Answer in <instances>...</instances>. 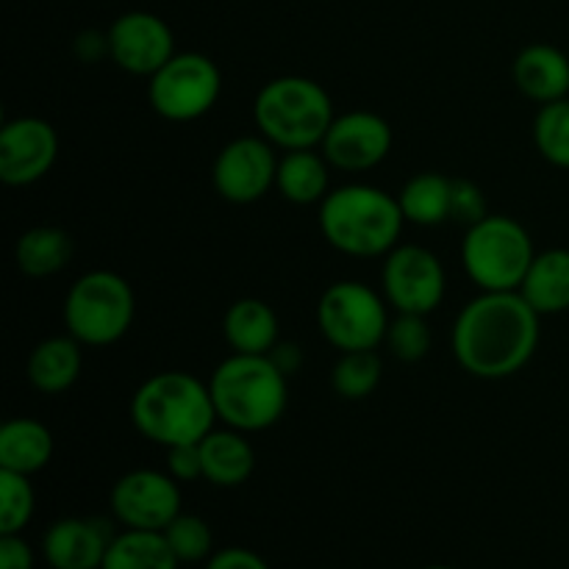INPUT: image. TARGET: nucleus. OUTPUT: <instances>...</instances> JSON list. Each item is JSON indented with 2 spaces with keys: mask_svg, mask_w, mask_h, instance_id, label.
Instances as JSON below:
<instances>
[{
  "mask_svg": "<svg viewBox=\"0 0 569 569\" xmlns=\"http://www.w3.org/2000/svg\"><path fill=\"white\" fill-rule=\"evenodd\" d=\"M542 315L520 292H481L459 311L450 348L465 372L503 381L526 370L542 337Z\"/></svg>",
  "mask_w": 569,
  "mask_h": 569,
  "instance_id": "nucleus-1",
  "label": "nucleus"
},
{
  "mask_svg": "<svg viewBox=\"0 0 569 569\" xmlns=\"http://www.w3.org/2000/svg\"><path fill=\"white\" fill-rule=\"evenodd\" d=\"M131 422L148 442L167 450L200 442L217 422L209 381L183 370L156 372L133 392Z\"/></svg>",
  "mask_w": 569,
  "mask_h": 569,
  "instance_id": "nucleus-2",
  "label": "nucleus"
},
{
  "mask_svg": "<svg viewBox=\"0 0 569 569\" xmlns=\"http://www.w3.org/2000/svg\"><path fill=\"white\" fill-rule=\"evenodd\" d=\"M320 233L333 250L353 259H378L403 237L406 217L398 194L372 183H345L320 203Z\"/></svg>",
  "mask_w": 569,
  "mask_h": 569,
  "instance_id": "nucleus-3",
  "label": "nucleus"
},
{
  "mask_svg": "<svg viewBox=\"0 0 569 569\" xmlns=\"http://www.w3.org/2000/svg\"><path fill=\"white\" fill-rule=\"evenodd\" d=\"M217 420L242 433L276 426L289 406V378L267 356L231 353L209 378Z\"/></svg>",
  "mask_w": 569,
  "mask_h": 569,
  "instance_id": "nucleus-4",
  "label": "nucleus"
},
{
  "mask_svg": "<svg viewBox=\"0 0 569 569\" xmlns=\"http://www.w3.org/2000/svg\"><path fill=\"white\" fill-rule=\"evenodd\" d=\"M333 117L328 89L306 76L272 78L253 100L256 128L281 150L320 148Z\"/></svg>",
  "mask_w": 569,
  "mask_h": 569,
  "instance_id": "nucleus-5",
  "label": "nucleus"
},
{
  "mask_svg": "<svg viewBox=\"0 0 569 569\" xmlns=\"http://www.w3.org/2000/svg\"><path fill=\"white\" fill-rule=\"evenodd\" d=\"M533 259L528 228L506 214H487L467 228L461 242V264L481 292H517Z\"/></svg>",
  "mask_w": 569,
  "mask_h": 569,
  "instance_id": "nucleus-6",
  "label": "nucleus"
},
{
  "mask_svg": "<svg viewBox=\"0 0 569 569\" xmlns=\"http://www.w3.org/2000/svg\"><path fill=\"white\" fill-rule=\"evenodd\" d=\"M131 283L111 270L83 272L64 298V326L83 348H109L133 328Z\"/></svg>",
  "mask_w": 569,
  "mask_h": 569,
  "instance_id": "nucleus-7",
  "label": "nucleus"
},
{
  "mask_svg": "<svg viewBox=\"0 0 569 569\" xmlns=\"http://www.w3.org/2000/svg\"><path fill=\"white\" fill-rule=\"evenodd\" d=\"M389 303L365 281H337L320 295L317 326L339 353L378 350L389 328Z\"/></svg>",
  "mask_w": 569,
  "mask_h": 569,
  "instance_id": "nucleus-8",
  "label": "nucleus"
},
{
  "mask_svg": "<svg viewBox=\"0 0 569 569\" xmlns=\"http://www.w3.org/2000/svg\"><path fill=\"white\" fill-rule=\"evenodd\" d=\"M222 94V72L198 50L176 53L148 78L150 109L167 122H194L209 114Z\"/></svg>",
  "mask_w": 569,
  "mask_h": 569,
  "instance_id": "nucleus-9",
  "label": "nucleus"
},
{
  "mask_svg": "<svg viewBox=\"0 0 569 569\" xmlns=\"http://www.w3.org/2000/svg\"><path fill=\"white\" fill-rule=\"evenodd\" d=\"M448 292V272L433 250L403 244L383 256L381 295L398 315H433Z\"/></svg>",
  "mask_w": 569,
  "mask_h": 569,
  "instance_id": "nucleus-10",
  "label": "nucleus"
},
{
  "mask_svg": "<svg viewBox=\"0 0 569 569\" xmlns=\"http://www.w3.org/2000/svg\"><path fill=\"white\" fill-rule=\"evenodd\" d=\"M278 156L276 144L261 133L237 137L222 144L211 164V183L222 200L233 206H250L276 189Z\"/></svg>",
  "mask_w": 569,
  "mask_h": 569,
  "instance_id": "nucleus-11",
  "label": "nucleus"
},
{
  "mask_svg": "<svg viewBox=\"0 0 569 569\" xmlns=\"http://www.w3.org/2000/svg\"><path fill=\"white\" fill-rule=\"evenodd\" d=\"M114 520L133 531H164L181 515V483L170 472L131 470L111 487Z\"/></svg>",
  "mask_w": 569,
  "mask_h": 569,
  "instance_id": "nucleus-12",
  "label": "nucleus"
},
{
  "mask_svg": "<svg viewBox=\"0 0 569 569\" xmlns=\"http://www.w3.org/2000/svg\"><path fill=\"white\" fill-rule=\"evenodd\" d=\"M392 126L381 114L356 109L333 117L320 150L333 170L367 172L383 164V159L392 153Z\"/></svg>",
  "mask_w": 569,
  "mask_h": 569,
  "instance_id": "nucleus-13",
  "label": "nucleus"
},
{
  "mask_svg": "<svg viewBox=\"0 0 569 569\" xmlns=\"http://www.w3.org/2000/svg\"><path fill=\"white\" fill-rule=\"evenodd\" d=\"M59 159V133L42 117H14L0 128V181L6 187H31L53 170Z\"/></svg>",
  "mask_w": 569,
  "mask_h": 569,
  "instance_id": "nucleus-14",
  "label": "nucleus"
},
{
  "mask_svg": "<svg viewBox=\"0 0 569 569\" xmlns=\"http://www.w3.org/2000/svg\"><path fill=\"white\" fill-rule=\"evenodd\" d=\"M106 31L109 59L131 76L150 78L178 53L172 28L153 11H126Z\"/></svg>",
  "mask_w": 569,
  "mask_h": 569,
  "instance_id": "nucleus-15",
  "label": "nucleus"
},
{
  "mask_svg": "<svg viewBox=\"0 0 569 569\" xmlns=\"http://www.w3.org/2000/svg\"><path fill=\"white\" fill-rule=\"evenodd\" d=\"M114 533L98 517H64L42 537V553L50 569H100Z\"/></svg>",
  "mask_w": 569,
  "mask_h": 569,
  "instance_id": "nucleus-16",
  "label": "nucleus"
},
{
  "mask_svg": "<svg viewBox=\"0 0 569 569\" xmlns=\"http://www.w3.org/2000/svg\"><path fill=\"white\" fill-rule=\"evenodd\" d=\"M517 89L533 103H556L569 98V56L548 42H533L511 61Z\"/></svg>",
  "mask_w": 569,
  "mask_h": 569,
  "instance_id": "nucleus-17",
  "label": "nucleus"
},
{
  "mask_svg": "<svg viewBox=\"0 0 569 569\" xmlns=\"http://www.w3.org/2000/svg\"><path fill=\"white\" fill-rule=\"evenodd\" d=\"M200 459H203V481L220 489L242 487L256 470V450L248 442V433L228 426L214 428L200 439Z\"/></svg>",
  "mask_w": 569,
  "mask_h": 569,
  "instance_id": "nucleus-18",
  "label": "nucleus"
},
{
  "mask_svg": "<svg viewBox=\"0 0 569 569\" xmlns=\"http://www.w3.org/2000/svg\"><path fill=\"white\" fill-rule=\"evenodd\" d=\"M222 337L233 353L267 356L281 342L276 309L259 298H239L222 315Z\"/></svg>",
  "mask_w": 569,
  "mask_h": 569,
  "instance_id": "nucleus-19",
  "label": "nucleus"
},
{
  "mask_svg": "<svg viewBox=\"0 0 569 569\" xmlns=\"http://www.w3.org/2000/svg\"><path fill=\"white\" fill-rule=\"evenodd\" d=\"M83 370V345L76 337H48L28 356V383L42 395H61L76 387Z\"/></svg>",
  "mask_w": 569,
  "mask_h": 569,
  "instance_id": "nucleus-20",
  "label": "nucleus"
},
{
  "mask_svg": "<svg viewBox=\"0 0 569 569\" xmlns=\"http://www.w3.org/2000/svg\"><path fill=\"white\" fill-rule=\"evenodd\" d=\"M53 459V433L33 417H14L0 428V470L37 476Z\"/></svg>",
  "mask_w": 569,
  "mask_h": 569,
  "instance_id": "nucleus-21",
  "label": "nucleus"
},
{
  "mask_svg": "<svg viewBox=\"0 0 569 569\" xmlns=\"http://www.w3.org/2000/svg\"><path fill=\"white\" fill-rule=\"evenodd\" d=\"M276 189L295 206H320L331 192V164L322 150H287L278 159Z\"/></svg>",
  "mask_w": 569,
  "mask_h": 569,
  "instance_id": "nucleus-22",
  "label": "nucleus"
},
{
  "mask_svg": "<svg viewBox=\"0 0 569 569\" xmlns=\"http://www.w3.org/2000/svg\"><path fill=\"white\" fill-rule=\"evenodd\" d=\"M517 292L542 317L569 311V250L550 248L537 253Z\"/></svg>",
  "mask_w": 569,
  "mask_h": 569,
  "instance_id": "nucleus-23",
  "label": "nucleus"
},
{
  "mask_svg": "<svg viewBox=\"0 0 569 569\" xmlns=\"http://www.w3.org/2000/svg\"><path fill=\"white\" fill-rule=\"evenodd\" d=\"M76 253V242L64 228L37 226L14 244L17 270L28 278H50L64 270Z\"/></svg>",
  "mask_w": 569,
  "mask_h": 569,
  "instance_id": "nucleus-24",
  "label": "nucleus"
},
{
  "mask_svg": "<svg viewBox=\"0 0 569 569\" xmlns=\"http://www.w3.org/2000/svg\"><path fill=\"white\" fill-rule=\"evenodd\" d=\"M450 198H453V178L442 172H417L398 194L406 222L422 228H437L450 220Z\"/></svg>",
  "mask_w": 569,
  "mask_h": 569,
  "instance_id": "nucleus-25",
  "label": "nucleus"
},
{
  "mask_svg": "<svg viewBox=\"0 0 569 569\" xmlns=\"http://www.w3.org/2000/svg\"><path fill=\"white\" fill-rule=\"evenodd\" d=\"M181 561L176 559L172 548L167 545L161 531H133L126 528L114 533L109 550L103 556L100 569H178Z\"/></svg>",
  "mask_w": 569,
  "mask_h": 569,
  "instance_id": "nucleus-26",
  "label": "nucleus"
},
{
  "mask_svg": "<svg viewBox=\"0 0 569 569\" xmlns=\"http://www.w3.org/2000/svg\"><path fill=\"white\" fill-rule=\"evenodd\" d=\"M383 361L376 350H350L339 353L331 370V387L342 400H367L378 389Z\"/></svg>",
  "mask_w": 569,
  "mask_h": 569,
  "instance_id": "nucleus-27",
  "label": "nucleus"
},
{
  "mask_svg": "<svg viewBox=\"0 0 569 569\" xmlns=\"http://www.w3.org/2000/svg\"><path fill=\"white\" fill-rule=\"evenodd\" d=\"M533 144L545 161L569 170V98L539 106L533 117Z\"/></svg>",
  "mask_w": 569,
  "mask_h": 569,
  "instance_id": "nucleus-28",
  "label": "nucleus"
},
{
  "mask_svg": "<svg viewBox=\"0 0 569 569\" xmlns=\"http://www.w3.org/2000/svg\"><path fill=\"white\" fill-rule=\"evenodd\" d=\"M161 533L181 565H200L214 556V533L203 517L181 511Z\"/></svg>",
  "mask_w": 569,
  "mask_h": 569,
  "instance_id": "nucleus-29",
  "label": "nucleus"
},
{
  "mask_svg": "<svg viewBox=\"0 0 569 569\" xmlns=\"http://www.w3.org/2000/svg\"><path fill=\"white\" fill-rule=\"evenodd\" d=\"M37 511L31 476L0 470V533H22Z\"/></svg>",
  "mask_w": 569,
  "mask_h": 569,
  "instance_id": "nucleus-30",
  "label": "nucleus"
},
{
  "mask_svg": "<svg viewBox=\"0 0 569 569\" xmlns=\"http://www.w3.org/2000/svg\"><path fill=\"white\" fill-rule=\"evenodd\" d=\"M383 345H387L395 359L406 361V365H417V361L431 353L433 333L422 315H398L389 320Z\"/></svg>",
  "mask_w": 569,
  "mask_h": 569,
  "instance_id": "nucleus-31",
  "label": "nucleus"
},
{
  "mask_svg": "<svg viewBox=\"0 0 569 569\" xmlns=\"http://www.w3.org/2000/svg\"><path fill=\"white\" fill-rule=\"evenodd\" d=\"M489 214L487 194L476 181L467 178H453V198H450V220L470 228Z\"/></svg>",
  "mask_w": 569,
  "mask_h": 569,
  "instance_id": "nucleus-32",
  "label": "nucleus"
},
{
  "mask_svg": "<svg viewBox=\"0 0 569 569\" xmlns=\"http://www.w3.org/2000/svg\"><path fill=\"white\" fill-rule=\"evenodd\" d=\"M167 472L178 483H192L203 478V459H200V442L178 445L167 450Z\"/></svg>",
  "mask_w": 569,
  "mask_h": 569,
  "instance_id": "nucleus-33",
  "label": "nucleus"
},
{
  "mask_svg": "<svg viewBox=\"0 0 569 569\" xmlns=\"http://www.w3.org/2000/svg\"><path fill=\"white\" fill-rule=\"evenodd\" d=\"M0 569H33V550L22 533H0Z\"/></svg>",
  "mask_w": 569,
  "mask_h": 569,
  "instance_id": "nucleus-34",
  "label": "nucleus"
},
{
  "mask_svg": "<svg viewBox=\"0 0 569 569\" xmlns=\"http://www.w3.org/2000/svg\"><path fill=\"white\" fill-rule=\"evenodd\" d=\"M206 569H270V565L248 548H222L206 561Z\"/></svg>",
  "mask_w": 569,
  "mask_h": 569,
  "instance_id": "nucleus-35",
  "label": "nucleus"
},
{
  "mask_svg": "<svg viewBox=\"0 0 569 569\" xmlns=\"http://www.w3.org/2000/svg\"><path fill=\"white\" fill-rule=\"evenodd\" d=\"M76 56L83 64H98V61L109 59V31H94L87 28L76 37Z\"/></svg>",
  "mask_w": 569,
  "mask_h": 569,
  "instance_id": "nucleus-36",
  "label": "nucleus"
},
{
  "mask_svg": "<svg viewBox=\"0 0 569 569\" xmlns=\"http://www.w3.org/2000/svg\"><path fill=\"white\" fill-rule=\"evenodd\" d=\"M270 359L276 361V367L283 372V376L292 378L295 372L303 367V350H300V345L295 342H278L276 348L270 350Z\"/></svg>",
  "mask_w": 569,
  "mask_h": 569,
  "instance_id": "nucleus-37",
  "label": "nucleus"
},
{
  "mask_svg": "<svg viewBox=\"0 0 569 569\" xmlns=\"http://www.w3.org/2000/svg\"><path fill=\"white\" fill-rule=\"evenodd\" d=\"M422 569H453V567H442V565H433V567H422Z\"/></svg>",
  "mask_w": 569,
  "mask_h": 569,
  "instance_id": "nucleus-38",
  "label": "nucleus"
}]
</instances>
